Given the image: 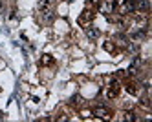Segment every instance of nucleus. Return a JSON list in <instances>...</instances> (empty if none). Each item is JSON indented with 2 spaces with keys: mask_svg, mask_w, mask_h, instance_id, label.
Instances as JSON below:
<instances>
[{
  "mask_svg": "<svg viewBox=\"0 0 152 122\" xmlns=\"http://www.w3.org/2000/svg\"><path fill=\"white\" fill-rule=\"evenodd\" d=\"M115 40H117V44L123 46V48H128V44H130V42H128V38L125 37V35H121V33L115 35Z\"/></svg>",
  "mask_w": 152,
  "mask_h": 122,
  "instance_id": "nucleus-5",
  "label": "nucleus"
},
{
  "mask_svg": "<svg viewBox=\"0 0 152 122\" xmlns=\"http://www.w3.org/2000/svg\"><path fill=\"white\" fill-rule=\"evenodd\" d=\"M84 33H86V37H88L90 40H97L99 38V29H97V27H93V26L84 27Z\"/></svg>",
  "mask_w": 152,
  "mask_h": 122,
  "instance_id": "nucleus-2",
  "label": "nucleus"
},
{
  "mask_svg": "<svg viewBox=\"0 0 152 122\" xmlns=\"http://www.w3.org/2000/svg\"><path fill=\"white\" fill-rule=\"evenodd\" d=\"M125 119L126 120H136V115H134L132 111H128V113H125Z\"/></svg>",
  "mask_w": 152,
  "mask_h": 122,
  "instance_id": "nucleus-10",
  "label": "nucleus"
},
{
  "mask_svg": "<svg viewBox=\"0 0 152 122\" xmlns=\"http://www.w3.org/2000/svg\"><path fill=\"white\" fill-rule=\"evenodd\" d=\"M121 9H123V13H132V11L137 9V2L136 0H125L123 5H121Z\"/></svg>",
  "mask_w": 152,
  "mask_h": 122,
  "instance_id": "nucleus-1",
  "label": "nucleus"
},
{
  "mask_svg": "<svg viewBox=\"0 0 152 122\" xmlns=\"http://www.w3.org/2000/svg\"><path fill=\"white\" fill-rule=\"evenodd\" d=\"M126 91H128V93H132V95H136V93H137V89L134 88V84H128V86H126Z\"/></svg>",
  "mask_w": 152,
  "mask_h": 122,
  "instance_id": "nucleus-9",
  "label": "nucleus"
},
{
  "mask_svg": "<svg viewBox=\"0 0 152 122\" xmlns=\"http://www.w3.org/2000/svg\"><path fill=\"white\" fill-rule=\"evenodd\" d=\"M92 11H84V15L83 16H81V20H92Z\"/></svg>",
  "mask_w": 152,
  "mask_h": 122,
  "instance_id": "nucleus-8",
  "label": "nucleus"
},
{
  "mask_svg": "<svg viewBox=\"0 0 152 122\" xmlns=\"http://www.w3.org/2000/svg\"><path fill=\"white\" fill-rule=\"evenodd\" d=\"M93 115H95V117H99V119H104V117H108V109L103 108V106H99V108L93 109Z\"/></svg>",
  "mask_w": 152,
  "mask_h": 122,
  "instance_id": "nucleus-4",
  "label": "nucleus"
},
{
  "mask_svg": "<svg viewBox=\"0 0 152 122\" xmlns=\"http://www.w3.org/2000/svg\"><path fill=\"white\" fill-rule=\"evenodd\" d=\"M53 62V59H51L50 55H44L42 59H40V64H42V66H48V64H51Z\"/></svg>",
  "mask_w": 152,
  "mask_h": 122,
  "instance_id": "nucleus-7",
  "label": "nucleus"
},
{
  "mask_svg": "<svg viewBox=\"0 0 152 122\" xmlns=\"http://www.w3.org/2000/svg\"><path fill=\"white\" fill-rule=\"evenodd\" d=\"M115 2H103L101 4V13H104V15H108V13H114V9H115Z\"/></svg>",
  "mask_w": 152,
  "mask_h": 122,
  "instance_id": "nucleus-3",
  "label": "nucleus"
},
{
  "mask_svg": "<svg viewBox=\"0 0 152 122\" xmlns=\"http://www.w3.org/2000/svg\"><path fill=\"white\" fill-rule=\"evenodd\" d=\"M50 7V0H39V9L40 11H46Z\"/></svg>",
  "mask_w": 152,
  "mask_h": 122,
  "instance_id": "nucleus-6",
  "label": "nucleus"
}]
</instances>
